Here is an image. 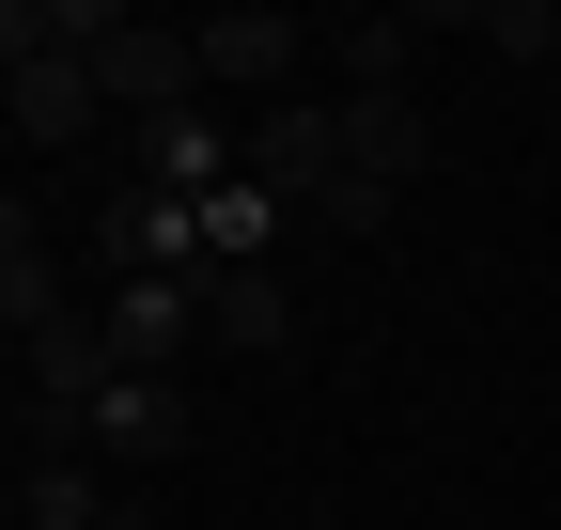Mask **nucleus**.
Wrapping results in <instances>:
<instances>
[{"mask_svg":"<svg viewBox=\"0 0 561 530\" xmlns=\"http://www.w3.org/2000/svg\"><path fill=\"white\" fill-rule=\"evenodd\" d=\"M187 47H203V94H265V110H280V94H297V62H312L328 32L280 16V0H234V16H203Z\"/></svg>","mask_w":561,"mask_h":530,"instance_id":"f257e3e1","label":"nucleus"},{"mask_svg":"<svg viewBox=\"0 0 561 530\" xmlns=\"http://www.w3.org/2000/svg\"><path fill=\"white\" fill-rule=\"evenodd\" d=\"M203 327H219V281L203 265H157V281H110V344H125V375H172Z\"/></svg>","mask_w":561,"mask_h":530,"instance_id":"f03ea898","label":"nucleus"},{"mask_svg":"<svg viewBox=\"0 0 561 530\" xmlns=\"http://www.w3.org/2000/svg\"><path fill=\"white\" fill-rule=\"evenodd\" d=\"M250 187H280V204H328L343 187V94H280L250 125Z\"/></svg>","mask_w":561,"mask_h":530,"instance_id":"7ed1b4c3","label":"nucleus"},{"mask_svg":"<svg viewBox=\"0 0 561 530\" xmlns=\"http://www.w3.org/2000/svg\"><path fill=\"white\" fill-rule=\"evenodd\" d=\"M94 94H110V110H140V125H172V110H203V47H187V32H157V16H125V32L94 47Z\"/></svg>","mask_w":561,"mask_h":530,"instance_id":"20e7f679","label":"nucleus"},{"mask_svg":"<svg viewBox=\"0 0 561 530\" xmlns=\"http://www.w3.org/2000/svg\"><path fill=\"white\" fill-rule=\"evenodd\" d=\"M32 406H62V422H94L110 406V375H125V344H110V312H62V327H32Z\"/></svg>","mask_w":561,"mask_h":530,"instance_id":"39448f33","label":"nucleus"},{"mask_svg":"<svg viewBox=\"0 0 561 530\" xmlns=\"http://www.w3.org/2000/svg\"><path fill=\"white\" fill-rule=\"evenodd\" d=\"M187 437H203V422H187L172 375H110V406H94V452H110V469H172Z\"/></svg>","mask_w":561,"mask_h":530,"instance_id":"423d86ee","label":"nucleus"},{"mask_svg":"<svg viewBox=\"0 0 561 530\" xmlns=\"http://www.w3.org/2000/svg\"><path fill=\"white\" fill-rule=\"evenodd\" d=\"M0 110H16V141H32V157H62V141H94V110H110V94H94V62H16V94H0Z\"/></svg>","mask_w":561,"mask_h":530,"instance_id":"0eeeda50","label":"nucleus"},{"mask_svg":"<svg viewBox=\"0 0 561 530\" xmlns=\"http://www.w3.org/2000/svg\"><path fill=\"white\" fill-rule=\"evenodd\" d=\"M203 281H219V344L234 359H297V297H280L265 265H203Z\"/></svg>","mask_w":561,"mask_h":530,"instance_id":"6e6552de","label":"nucleus"},{"mask_svg":"<svg viewBox=\"0 0 561 530\" xmlns=\"http://www.w3.org/2000/svg\"><path fill=\"white\" fill-rule=\"evenodd\" d=\"M0 312H16V344L79 312V297H62V265H47V234H32V204H0Z\"/></svg>","mask_w":561,"mask_h":530,"instance_id":"1a4fd4ad","label":"nucleus"},{"mask_svg":"<svg viewBox=\"0 0 561 530\" xmlns=\"http://www.w3.org/2000/svg\"><path fill=\"white\" fill-rule=\"evenodd\" d=\"M343 172L405 187V172H421V110H405V94H343Z\"/></svg>","mask_w":561,"mask_h":530,"instance_id":"9d476101","label":"nucleus"},{"mask_svg":"<svg viewBox=\"0 0 561 530\" xmlns=\"http://www.w3.org/2000/svg\"><path fill=\"white\" fill-rule=\"evenodd\" d=\"M421 32H437V16H343V32H328V62H343V79H359V94H405V62H421Z\"/></svg>","mask_w":561,"mask_h":530,"instance_id":"9b49d317","label":"nucleus"},{"mask_svg":"<svg viewBox=\"0 0 561 530\" xmlns=\"http://www.w3.org/2000/svg\"><path fill=\"white\" fill-rule=\"evenodd\" d=\"M16 530H110V499H94V469H16Z\"/></svg>","mask_w":561,"mask_h":530,"instance_id":"f8f14e48","label":"nucleus"},{"mask_svg":"<svg viewBox=\"0 0 561 530\" xmlns=\"http://www.w3.org/2000/svg\"><path fill=\"white\" fill-rule=\"evenodd\" d=\"M468 32H483V47H515V62H561V0H483Z\"/></svg>","mask_w":561,"mask_h":530,"instance_id":"ddd939ff","label":"nucleus"},{"mask_svg":"<svg viewBox=\"0 0 561 530\" xmlns=\"http://www.w3.org/2000/svg\"><path fill=\"white\" fill-rule=\"evenodd\" d=\"M265 250V187H219V204H203V265H250Z\"/></svg>","mask_w":561,"mask_h":530,"instance_id":"4468645a","label":"nucleus"},{"mask_svg":"<svg viewBox=\"0 0 561 530\" xmlns=\"http://www.w3.org/2000/svg\"><path fill=\"white\" fill-rule=\"evenodd\" d=\"M390 204H405V187H375V172H343V187H328L312 219H328V234H390Z\"/></svg>","mask_w":561,"mask_h":530,"instance_id":"2eb2a0df","label":"nucleus"},{"mask_svg":"<svg viewBox=\"0 0 561 530\" xmlns=\"http://www.w3.org/2000/svg\"><path fill=\"white\" fill-rule=\"evenodd\" d=\"M110 530H157V515H110Z\"/></svg>","mask_w":561,"mask_h":530,"instance_id":"dca6fc26","label":"nucleus"}]
</instances>
